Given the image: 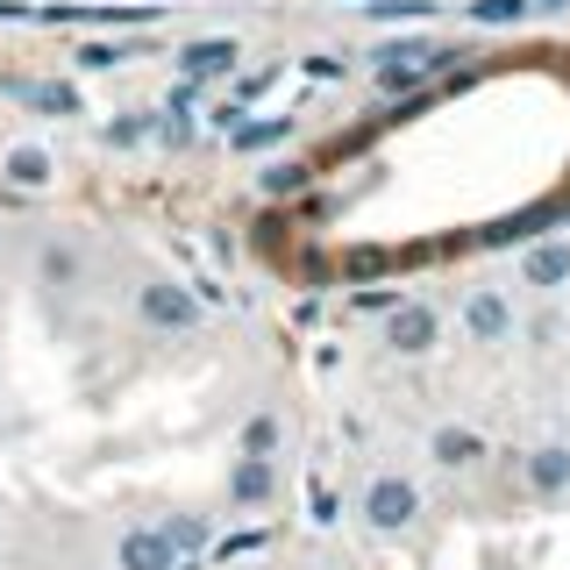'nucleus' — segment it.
<instances>
[{
	"instance_id": "1",
	"label": "nucleus",
	"mask_w": 570,
	"mask_h": 570,
	"mask_svg": "<svg viewBox=\"0 0 570 570\" xmlns=\"http://www.w3.org/2000/svg\"><path fill=\"white\" fill-rule=\"evenodd\" d=\"M356 513H364L379 534H400V528H414V513H421V485H414V478H400V471H385V478H371V485H364Z\"/></svg>"
},
{
	"instance_id": "2",
	"label": "nucleus",
	"mask_w": 570,
	"mask_h": 570,
	"mask_svg": "<svg viewBox=\"0 0 570 570\" xmlns=\"http://www.w3.org/2000/svg\"><path fill=\"white\" fill-rule=\"evenodd\" d=\"M456 50H442V43H385L379 50V65H371V79L385 86V94H406V86H421L428 71H442Z\"/></svg>"
},
{
	"instance_id": "3",
	"label": "nucleus",
	"mask_w": 570,
	"mask_h": 570,
	"mask_svg": "<svg viewBox=\"0 0 570 570\" xmlns=\"http://www.w3.org/2000/svg\"><path fill=\"white\" fill-rule=\"evenodd\" d=\"M136 314L150 321V328H193V321H200V299H193L186 285L157 278V285H142V293H136Z\"/></svg>"
},
{
	"instance_id": "4",
	"label": "nucleus",
	"mask_w": 570,
	"mask_h": 570,
	"mask_svg": "<svg viewBox=\"0 0 570 570\" xmlns=\"http://www.w3.org/2000/svg\"><path fill=\"white\" fill-rule=\"evenodd\" d=\"M435 335H442L435 307H392V321H385V350H400V356H428Z\"/></svg>"
},
{
	"instance_id": "5",
	"label": "nucleus",
	"mask_w": 570,
	"mask_h": 570,
	"mask_svg": "<svg viewBox=\"0 0 570 570\" xmlns=\"http://www.w3.org/2000/svg\"><path fill=\"white\" fill-rule=\"evenodd\" d=\"M521 285H534V293H557V285H570V243L542 236L521 249Z\"/></svg>"
},
{
	"instance_id": "6",
	"label": "nucleus",
	"mask_w": 570,
	"mask_h": 570,
	"mask_svg": "<svg viewBox=\"0 0 570 570\" xmlns=\"http://www.w3.org/2000/svg\"><path fill=\"white\" fill-rule=\"evenodd\" d=\"M463 335H471V343H507V335H513L507 293H471V299H463Z\"/></svg>"
},
{
	"instance_id": "7",
	"label": "nucleus",
	"mask_w": 570,
	"mask_h": 570,
	"mask_svg": "<svg viewBox=\"0 0 570 570\" xmlns=\"http://www.w3.org/2000/svg\"><path fill=\"white\" fill-rule=\"evenodd\" d=\"M121 570H178V542L165 528H129L121 534Z\"/></svg>"
},
{
	"instance_id": "8",
	"label": "nucleus",
	"mask_w": 570,
	"mask_h": 570,
	"mask_svg": "<svg viewBox=\"0 0 570 570\" xmlns=\"http://www.w3.org/2000/svg\"><path fill=\"white\" fill-rule=\"evenodd\" d=\"M236 58H243L236 36H200V43L178 50V71H186V79H222V71L236 65Z\"/></svg>"
},
{
	"instance_id": "9",
	"label": "nucleus",
	"mask_w": 570,
	"mask_h": 570,
	"mask_svg": "<svg viewBox=\"0 0 570 570\" xmlns=\"http://www.w3.org/2000/svg\"><path fill=\"white\" fill-rule=\"evenodd\" d=\"M428 456H435L442 471H471V463L485 456V435H478V428H435V435H428Z\"/></svg>"
},
{
	"instance_id": "10",
	"label": "nucleus",
	"mask_w": 570,
	"mask_h": 570,
	"mask_svg": "<svg viewBox=\"0 0 570 570\" xmlns=\"http://www.w3.org/2000/svg\"><path fill=\"white\" fill-rule=\"evenodd\" d=\"M528 485L542 492V499H557V492H570V450H563V442H542V450L528 456Z\"/></svg>"
},
{
	"instance_id": "11",
	"label": "nucleus",
	"mask_w": 570,
	"mask_h": 570,
	"mask_svg": "<svg viewBox=\"0 0 570 570\" xmlns=\"http://www.w3.org/2000/svg\"><path fill=\"white\" fill-rule=\"evenodd\" d=\"M0 171H8V186H22V193H43V186H50V150H43V142H14V150H8V165H0Z\"/></svg>"
},
{
	"instance_id": "12",
	"label": "nucleus",
	"mask_w": 570,
	"mask_h": 570,
	"mask_svg": "<svg viewBox=\"0 0 570 570\" xmlns=\"http://www.w3.org/2000/svg\"><path fill=\"white\" fill-rule=\"evenodd\" d=\"M14 100L36 107V115H79V94H71V86H50V79H14Z\"/></svg>"
},
{
	"instance_id": "13",
	"label": "nucleus",
	"mask_w": 570,
	"mask_h": 570,
	"mask_svg": "<svg viewBox=\"0 0 570 570\" xmlns=\"http://www.w3.org/2000/svg\"><path fill=\"white\" fill-rule=\"evenodd\" d=\"M236 499H249V507L272 499V463H264V456H243L236 463Z\"/></svg>"
},
{
	"instance_id": "14",
	"label": "nucleus",
	"mask_w": 570,
	"mask_h": 570,
	"mask_svg": "<svg viewBox=\"0 0 570 570\" xmlns=\"http://www.w3.org/2000/svg\"><path fill=\"white\" fill-rule=\"evenodd\" d=\"M285 136H293V121H285V115H272V121H249V129H236V142H243V150H272V142H285Z\"/></svg>"
},
{
	"instance_id": "15",
	"label": "nucleus",
	"mask_w": 570,
	"mask_h": 570,
	"mask_svg": "<svg viewBox=\"0 0 570 570\" xmlns=\"http://www.w3.org/2000/svg\"><path fill=\"white\" fill-rule=\"evenodd\" d=\"M528 8H534V0H478V8H471V22H485V29H492V22H521Z\"/></svg>"
},
{
	"instance_id": "16",
	"label": "nucleus",
	"mask_w": 570,
	"mask_h": 570,
	"mask_svg": "<svg viewBox=\"0 0 570 570\" xmlns=\"http://www.w3.org/2000/svg\"><path fill=\"white\" fill-rule=\"evenodd\" d=\"M272 442H278V421H272V414H257V421L243 428V456H264Z\"/></svg>"
},
{
	"instance_id": "17",
	"label": "nucleus",
	"mask_w": 570,
	"mask_h": 570,
	"mask_svg": "<svg viewBox=\"0 0 570 570\" xmlns=\"http://www.w3.org/2000/svg\"><path fill=\"white\" fill-rule=\"evenodd\" d=\"M43 278H50V285L79 278V257H71V249H50V257H43Z\"/></svg>"
},
{
	"instance_id": "18",
	"label": "nucleus",
	"mask_w": 570,
	"mask_h": 570,
	"mask_svg": "<svg viewBox=\"0 0 570 570\" xmlns=\"http://www.w3.org/2000/svg\"><path fill=\"white\" fill-rule=\"evenodd\" d=\"M165 534H171V542H178V549H200V542H207V528H200V521H171Z\"/></svg>"
},
{
	"instance_id": "19",
	"label": "nucleus",
	"mask_w": 570,
	"mask_h": 570,
	"mask_svg": "<svg viewBox=\"0 0 570 570\" xmlns=\"http://www.w3.org/2000/svg\"><path fill=\"white\" fill-rule=\"evenodd\" d=\"M79 65H94V71H107V65H121V50H115V43H86V50H79Z\"/></svg>"
}]
</instances>
